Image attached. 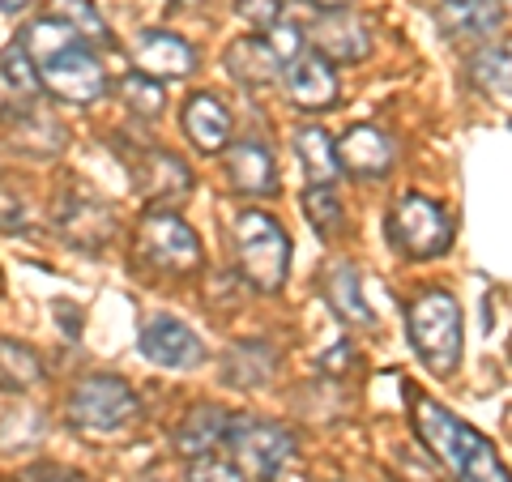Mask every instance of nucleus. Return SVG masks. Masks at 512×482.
<instances>
[{"label": "nucleus", "mask_w": 512, "mask_h": 482, "mask_svg": "<svg viewBox=\"0 0 512 482\" xmlns=\"http://www.w3.org/2000/svg\"><path fill=\"white\" fill-rule=\"evenodd\" d=\"M22 47L30 52V60H35L43 90L52 94V99L73 103V107H90L103 99L107 69L69 22H60V18L30 22L22 30Z\"/></svg>", "instance_id": "f257e3e1"}, {"label": "nucleus", "mask_w": 512, "mask_h": 482, "mask_svg": "<svg viewBox=\"0 0 512 482\" xmlns=\"http://www.w3.org/2000/svg\"><path fill=\"white\" fill-rule=\"evenodd\" d=\"M414 431L448 465V474L457 482H512L508 465L495 457L491 440L478 436L470 423H461L457 414H448L436 401L414 397Z\"/></svg>", "instance_id": "f03ea898"}, {"label": "nucleus", "mask_w": 512, "mask_h": 482, "mask_svg": "<svg viewBox=\"0 0 512 482\" xmlns=\"http://www.w3.org/2000/svg\"><path fill=\"white\" fill-rule=\"evenodd\" d=\"M235 256L239 273L252 291L274 295L282 291L286 273H291V239H286L282 222L269 218L265 210H244L235 218Z\"/></svg>", "instance_id": "7ed1b4c3"}, {"label": "nucleus", "mask_w": 512, "mask_h": 482, "mask_svg": "<svg viewBox=\"0 0 512 482\" xmlns=\"http://www.w3.org/2000/svg\"><path fill=\"white\" fill-rule=\"evenodd\" d=\"M406 329L419 355L436 376H453L461 367V308L448 291H423L410 303L406 312Z\"/></svg>", "instance_id": "20e7f679"}, {"label": "nucleus", "mask_w": 512, "mask_h": 482, "mask_svg": "<svg viewBox=\"0 0 512 482\" xmlns=\"http://www.w3.org/2000/svg\"><path fill=\"white\" fill-rule=\"evenodd\" d=\"M389 244L410 261H436L453 248V222H448L444 205L423 192H406L389 210Z\"/></svg>", "instance_id": "39448f33"}, {"label": "nucleus", "mask_w": 512, "mask_h": 482, "mask_svg": "<svg viewBox=\"0 0 512 482\" xmlns=\"http://www.w3.org/2000/svg\"><path fill=\"white\" fill-rule=\"evenodd\" d=\"M227 453L248 478H274L295 457V436L256 414H231L227 423Z\"/></svg>", "instance_id": "423d86ee"}, {"label": "nucleus", "mask_w": 512, "mask_h": 482, "mask_svg": "<svg viewBox=\"0 0 512 482\" xmlns=\"http://www.w3.org/2000/svg\"><path fill=\"white\" fill-rule=\"evenodd\" d=\"M69 419L86 431H120L137 419V393L120 376H86L69 393Z\"/></svg>", "instance_id": "0eeeda50"}, {"label": "nucleus", "mask_w": 512, "mask_h": 482, "mask_svg": "<svg viewBox=\"0 0 512 482\" xmlns=\"http://www.w3.org/2000/svg\"><path fill=\"white\" fill-rule=\"evenodd\" d=\"M137 252L150 269L163 273H192L201 265V239L175 214H146L137 227Z\"/></svg>", "instance_id": "6e6552de"}, {"label": "nucleus", "mask_w": 512, "mask_h": 482, "mask_svg": "<svg viewBox=\"0 0 512 482\" xmlns=\"http://www.w3.org/2000/svg\"><path fill=\"white\" fill-rule=\"evenodd\" d=\"M141 355L158 367H175V372H192V367L205 363V342L188 325L171 316H154L146 329H141Z\"/></svg>", "instance_id": "1a4fd4ad"}, {"label": "nucleus", "mask_w": 512, "mask_h": 482, "mask_svg": "<svg viewBox=\"0 0 512 482\" xmlns=\"http://www.w3.org/2000/svg\"><path fill=\"white\" fill-rule=\"evenodd\" d=\"M286 99L299 111H329L338 103V73L320 52H299L295 60H286Z\"/></svg>", "instance_id": "9d476101"}, {"label": "nucleus", "mask_w": 512, "mask_h": 482, "mask_svg": "<svg viewBox=\"0 0 512 482\" xmlns=\"http://www.w3.org/2000/svg\"><path fill=\"white\" fill-rule=\"evenodd\" d=\"M133 64L154 82H175V77H188L197 69V52L171 30H146L133 47Z\"/></svg>", "instance_id": "9b49d317"}, {"label": "nucleus", "mask_w": 512, "mask_h": 482, "mask_svg": "<svg viewBox=\"0 0 512 482\" xmlns=\"http://www.w3.org/2000/svg\"><path fill=\"white\" fill-rule=\"evenodd\" d=\"M222 167H227V184L244 197H274L278 192V171L274 158L261 141H231L222 150Z\"/></svg>", "instance_id": "f8f14e48"}, {"label": "nucleus", "mask_w": 512, "mask_h": 482, "mask_svg": "<svg viewBox=\"0 0 512 482\" xmlns=\"http://www.w3.org/2000/svg\"><path fill=\"white\" fill-rule=\"evenodd\" d=\"M56 227L73 248H103L107 239L116 235V214H111L103 201L77 192V197H64L60 214H56Z\"/></svg>", "instance_id": "ddd939ff"}, {"label": "nucleus", "mask_w": 512, "mask_h": 482, "mask_svg": "<svg viewBox=\"0 0 512 482\" xmlns=\"http://www.w3.org/2000/svg\"><path fill=\"white\" fill-rule=\"evenodd\" d=\"M436 26L448 39H491L504 26V0H440Z\"/></svg>", "instance_id": "4468645a"}, {"label": "nucleus", "mask_w": 512, "mask_h": 482, "mask_svg": "<svg viewBox=\"0 0 512 482\" xmlns=\"http://www.w3.org/2000/svg\"><path fill=\"white\" fill-rule=\"evenodd\" d=\"M312 39H316V52L329 64H355L372 52V35H367V26L350 9L325 13V18L312 26Z\"/></svg>", "instance_id": "2eb2a0df"}, {"label": "nucleus", "mask_w": 512, "mask_h": 482, "mask_svg": "<svg viewBox=\"0 0 512 482\" xmlns=\"http://www.w3.org/2000/svg\"><path fill=\"white\" fill-rule=\"evenodd\" d=\"M133 184L146 192L150 201H175L192 188L188 167L171 150H137L133 154Z\"/></svg>", "instance_id": "dca6fc26"}, {"label": "nucleus", "mask_w": 512, "mask_h": 482, "mask_svg": "<svg viewBox=\"0 0 512 482\" xmlns=\"http://www.w3.org/2000/svg\"><path fill=\"white\" fill-rule=\"evenodd\" d=\"M184 133L201 154H222L231 146V111L214 94H192L184 107Z\"/></svg>", "instance_id": "f3484780"}, {"label": "nucleus", "mask_w": 512, "mask_h": 482, "mask_svg": "<svg viewBox=\"0 0 512 482\" xmlns=\"http://www.w3.org/2000/svg\"><path fill=\"white\" fill-rule=\"evenodd\" d=\"M338 158H342V167L355 175H384L393 167V141L372 124H355L338 141Z\"/></svg>", "instance_id": "a211bd4d"}, {"label": "nucleus", "mask_w": 512, "mask_h": 482, "mask_svg": "<svg viewBox=\"0 0 512 482\" xmlns=\"http://www.w3.org/2000/svg\"><path fill=\"white\" fill-rule=\"evenodd\" d=\"M227 423H231V414L227 410H218V406H197V410H188L180 427H175V453H184L188 461L192 457H210L214 448L227 440Z\"/></svg>", "instance_id": "6ab92c4d"}, {"label": "nucleus", "mask_w": 512, "mask_h": 482, "mask_svg": "<svg viewBox=\"0 0 512 482\" xmlns=\"http://www.w3.org/2000/svg\"><path fill=\"white\" fill-rule=\"evenodd\" d=\"M278 69H282L278 52L265 39H256V35H244V39H235L227 47V73L248 90L278 82Z\"/></svg>", "instance_id": "aec40b11"}, {"label": "nucleus", "mask_w": 512, "mask_h": 482, "mask_svg": "<svg viewBox=\"0 0 512 482\" xmlns=\"http://www.w3.org/2000/svg\"><path fill=\"white\" fill-rule=\"evenodd\" d=\"M325 299H329V308L338 312L346 325H372V308H367V299H363V286H359V269L355 265H333L325 273Z\"/></svg>", "instance_id": "412c9836"}, {"label": "nucleus", "mask_w": 512, "mask_h": 482, "mask_svg": "<svg viewBox=\"0 0 512 482\" xmlns=\"http://www.w3.org/2000/svg\"><path fill=\"white\" fill-rule=\"evenodd\" d=\"M274 367H278V359L265 342H239L227 355V363H222V372H227L231 389L248 393V389H265L269 376H274Z\"/></svg>", "instance_id": "4be33fe9"}, {"label": "nucleus", "mask_w": 512, "mask_h": 482, "mask_svg": "<svg viewBox=\"0 0 512 482\" xmlns=\"http://www.w3.org/2000/svg\"><path fill=\"white\" fill-rule=\"evenodd\" d=\"M295 150H299V163L303 171H308L312 184H333L342 171V158H338V146H333V137L325 133V128H299L295 133Z\"/></svg>", "instance_id": "5701e85b"}, {"label": "nucleus", "mask_w": 512, "mask_h": 482, "mask_svg": "<svg viewBox=\"0 0 512 482\" xmlns=\"http://www.w3.org/2000/svg\"><path fill=\"white\" fill-rule=\"evenodd\" d=\"M39 380H43V363H39L35 350L0 337V389L26 393V389H35Z\"/></svg>", "instance_id": "b1692460"}, {"label": "nucleus", "mask_w": 512, "mask_h": 482, "mask_svg": "<svg viewBox=\"0 0 512 482\" xmlns=\"http://www.w3.org/2000/svg\"><path fill=\"white\" fill-rule=\"evenodd\" d=\"M470 77L491 94H508L512 99V39L504 43H487L483 52H474L470 60Z\"/></svg>", "instance_id": "393cba45"}, {"label": "nucleus", "mask_w": 512, "mask_h": 482, "mask_svg": "<svg viewBox=\"0 0 512 482\" xmlns=\"http://www.w3.org/2000/svg\"><path fill=\"white\" fill-rule=\"evenodd\" d=\"M0 82L18 94L22 103H35L43 94V77L35 69V60H30V52L22 47V39H13L5 52H0Z\"/></svg>", "instance_id": "a878e982"}, {"label": "nucleus", "mask_w": 512, "mask_h": 482, "mask_svg": "<svg viewBox=\"0 0 512 482\" xmlns=\"http://www.w3.org/2000/svg\"><path fill=\"white\" fill-rule=\"evenodd\" d=\"M303 214H308L316 235L338 231L342 227V201H338V192H333V184H312L303 192Z\"/></svg>", "instance_id": "bb28decb"}, {"label": "nucleus", "mask_w": 512, "mask_h": 482, "mask_svg": "<svg viewBox=\"0 0 512 482\" xmlns=\"http://www.w3.org/2000/svg\"><path fill=\"white\" fill-rule=\"evenodd\" d=\"M56 9H60V22H69L82 39H94V43H111V30L103 22V13L90 5V0H56Z\"/></svg>", "instance_id": "cd10ccee"}, {"label": "nucleus", "mask_w": 512, "mask_h": 482, "mask_svg": "<svg viewBox=\"0 0 512 482\" xmlns=\"http://www.w3.org/2000/svg\"><path fill=\"white\" fill-rule=\"evenodd\" d=\"M120 94H124V103H128V111H137V116H158L163 111V86L154 82V77H146V73H128L124 82H120Z\"/></svg>", "instance_id": "c85d7f7f"}, {"label": "nucleus", "mask_w": 512, "mask_h": 482, "mask_svg": "<svg viewBox=\"0 0 512 482\" xmlns=\"http://www.w3.org/2000/svg\"><path fill=\"white\" fill-rule=\"evenodd\" d=\"M188 482H248V474L239 470V465L227 457H192V465H188Z\"/></svg>", "instance_id": "c756f323"}, {"label": "nucleus", "mask_w": 512, "mask_h": 482, "mask_svg": "<svg viewBox=\"0 0 512 482\" xmlns=\"http://www.w3.org/2000/svg\"><path fill=\"white\" fill-rule=\"evenodd\" d=\"M265 43L278 52V60H295V56L303 52V30H299L295 22H282V18H278L274 26H269Z\"/></svg>", "instance_id": "7c9ffc66"}, {"label": "nucleus", "mask_w": 512, "mask_h": 482, "mask_svg": "<svg viewBox=\"0 0 512 482\" xmlns=\"http://www.w3.org/2000/svg\"><path fill=\"white\" fill-rule=\"evenodd\" d=\"M239 18H244L248 26H256V30H269L278 18H282V0H239Z\"/></svg>", "instance_id": "2f4dec72"}, {"label": "nucleus", "mask_w": 512, "mask_h": 482, "mask_svg": "<svg viewBox=\"0 0 512 482\" xmlns=\"http://www.w3.org/2000/svg\"><path fill=\"white\" fill-rule=\"evenodd\" d=\"M30 482H82L77 474H64V470H30Z\"/></svg>", "instance_id": "473e14b6"}, {"label": "nucleus", "mask_w": 512, "mask_h": 482, "mask_svg": "<svg viewBox=\"0 0 512 482\" xmlns=\"http://www.w3.org/2000/svg\"><path fill=\"white\" fill-rule=\"evenodd\" d=\"M312 5L325 13H342V9H350V0H312Z\"/></svg>", "instance_id": "72a5a7b5"}, {"label": "nucleus", "mask_w": 512, "mask_h": 482, "mask_svg": "<svg viewBox=\"0 0 512 482\" xmlns=\"http://www.w3.org/2000/svg\"><path fill=\"white\" fill-rule=\"evenodd\" d=\"M30 5H35V0H0V9L5 13H26Z\"/></svg>", "instance_id": "f704fd0d"}, {"label": "nucleus", "mask_w": 512, "mask_h": 482, "mask_svg": "<svg viewBox=\"0 0 512 482\" xmlns=\"http://www.w3.org/2000/svg\"><path fill=\"white\" fill-rule=\"evenodd\" d=\"M175 5H197V0H175Z\"/></svg>", "instance_id": "c9c22d12"}, {"label": "nucleus", "mask_w": 512, "mask_h": 482, "mask_svg": "<svg viewBox=\"0 0 512 482\" xmlns=\"http://www.w3.org/2000/svg\"><path fill=\"white\" fill-rule=\"evenodd\" d=\"M141 482H158V478H141Z\"/></svg>", "instance_id": "e433bc0d"}]
</instances>
